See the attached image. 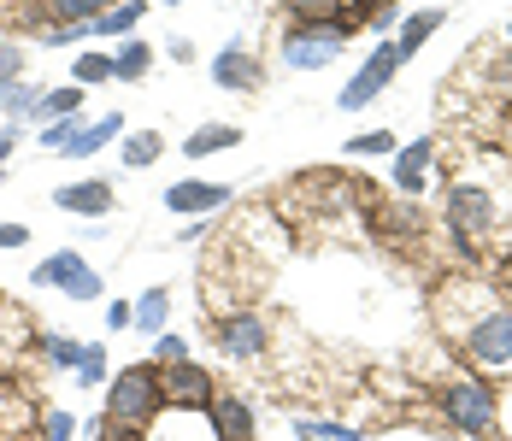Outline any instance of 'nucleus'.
<instances>
[{"label": "nucleus", "instance_id": "4", "mask_svg": "<svg viewBox=\"0 0 512 441\" xmlns=\"http://www.w3.org/2000/svg\"><path fill=\"white\" fill-rule=\"evenodd\" d=\"M465 353H471L477 371H507L512 365V306L489 312V318H477L471 336H465Z\"/></svg>", "mask_w": 512, "mask_h": 441}, {"label": "nucleus", "instance_id": "35", "mask_svg": "<svg viewBox=\"0 0 512 441\" xmlns=\"http://www.w3.org/2000/svg\"><path fill=\"white\" fill-rule=\"evenodd\" d=\"M18 65H24V53L0 42V89H6V83H18Z\"/></svg>", "mask_w": 512, "mask_h": 441}, {"label": "nucleus", "instance_id": "30", "mask_svg": "<svg viewBox=\"0 0 512 441\" xmlns=\"http://www.w3.org/2000/svg\"><path fill=\"white\" fill-rule=\"evenodd\" d=\"M348 153H354V159H365V153H395V136H389V130H371V136H354V142H348Z\"/></svg>", "mask_w": 512, "mask_h": 441}, {"label": "nucleus", "instance_id": "26", "mask_svg": "<svg viewBox=\"0 0 512 441\" xmlns=\"http://www.w3.org/2000/svg\"><path fill=\"white\" fill-rule=\"evenodd\" d=\"M42 353H48L53 365H83V353H89V347H83V342H65V336H48V342H42Z\"/></svg>", "mask_w": 512, "mask_h": 441}, {"label": "nucleus", "instance_id": "14", "mask_svg": "<svg viewBox=\"0 0 512 441\" xmlns=\"http://www.w3.org/2000/svg\"><path fill=\"white\" fill-rule=\"evenodd\" d=\"M59 212H77V218H101L106 206H112V189L106 183H65L59 195H53Z\"/></svg>", "mask_w": 512, "mask_h": 441}, {"label": "nucleus", "instance_id": "17", "mask_svg": "<svg viewBox=\"0 0 512 441\" xmlns=\"http://www.w3.org/2000/svg\"><path fill=\"white\" fill-rule=\"evenodd\" d=\"M148 65H154V53H148L142 36H130L124 48L112 53V77H118V83H142V77H148Z\"/></svg>", "mask_w": 512, "mask_h": 441}, {"label": "nucleus", "instance_id": "1", "mask_svg": "<svg viewBox=\"0 0 512 441\" xmlns=\"http://www.w3.org/2000/svg\"><path fill=\"white\" fill-rule=\"evenodd\" d=\"M159 412H165V400H159V365L154 359L124 365V371L112 377V389H106V418H112V424H136V430H148Z\"/></svg>", "mask_w": 512, "mask_h": 441}, {"label": "nucleus", "instance_id": "36", "mask_svg": "<svg viewBox=\"0 0 512 441\" xmlns=\"http://www.w3.org/2000/svg\"><path fill=\"white\" fill-rule=\"evenodd\" d=\"M106 324H112V330H130V300H112V306H106Z\"/></svg>", "mask_w": 512, "mask_h": 441}, {"label": "nucleus", "instance_id": "37", "mask_svg": "<svg viewBox=\"0 0 512 441\" xmlns=\"http://www.w3.org/2000/svg\"><path fill=\"white\" fill-rule=\"evenodd\" d=\"M24 242H30L24 224H0V247H24Z\"/></svg>", "mask_w": 512, "mask_h": 441}, {"label": "nucleus", "instance_id": "15", "mask_svg": "<svg viewBox=\"0 0 512 441\" xmlns=\"http://www.w3.org/2000/svg\"><path fill=\"white\" fill-rule=\"evenodd\" d=\"M224 200H230L224 183H171V189H165V206H171V212H212V206H224Z\"/></svg>", "mask_w": 512, "mask_h": 441}, {"label": "nucleus", "instance_id": "33", "mask_svg": "<svg viewBox=\"0 0 512 441\" xmlns=\"http://www.w3.org/2000/svg\"><path fill=\"white\" fill-rule=\"evenodd\" d=\"M171 359H189V342H183V336H159L154 365H171Z\"/></svg>", "mask_w": 512, "mask_h": 441}, {"label": "nucleus", "instance_id": "16", "mask_svg": "<svg viewBox=\"0 0 512 441\" xmlns=\"http://www.w3.org/2000/svg\"><path fill=\"white\" fill-rule=\"evenodd\" d=\"M165 318H171V294H165V289H148L142 300H130V324H136V330L159 336V330H165Z\"/></svg>", "mask_w": 512, "mask_h": 441}, {"label": "nucleus", "instance_id": "32", "mask_svg": "<svg viewBox=\"0 0 512 441\" xmlns=\"http://www.w3.org/2000/svg\"><path fill=\"white\" fill-rule=\"evenodd\" d=\"M71 136H77V118H53L48 130H42V142H48V147H53V153H59V147L71 142Z\"/></svg>", "mask_w": 512, "mask_h": 441}, {"label": "nucleus", "instance_id": "23", "mask_svg": "<svg viewBox=\"0 0 512 441\" xmlns=\"http://www.w3.org/2000/svg\"><path fill=\"white\" fill-rule=\"evenodd\" d=\"M159 136H148V130H142V136H124V165H154L159 159Z\"/></svg>", "mask_w": 512, "mask_h": 441}, {"label": "nucleus", "instance_id": "34", "mask_svg": "<svg viewBox=\"0 0 512 441\" xmlns=\"http://www.w3.org/2000/svg\"><path fill=\"white\" fill-rule=\"evenodd\" d=\"M336 6H342V0H289V12H295V18H330Z\"/></svg>", "mask_w": 512, "mask_h": 441}, {"label": "nucleus", "instance_id": "24", "mask_svg": "<svg viewBox=\"0 0 512 441\" xmlns=\"http://www.w3.org/2000/svg\"><path fill=\"white\" fill-rule=\"evenodd\" d=\"M0 106L18 118V112H36V106H42V95H36L30 83H6V89H0Z\"/></svg>", "mask_w": 512, "mask_h": 441}, {"label": "nucleus", "instance_id": "40", "mask_svg": "<svg viewBox=\"0 0 512 441\" xmlns=\"http://www.w3.org/2000/svg\"><path fill=\"white\" fill-rule=\"evenodd\" d=\"M0 36H6V18H0Z\"/></svg>", "mask_w": 512, "mask_h": 441}, {"label": "nucleus", "instance_id": "20", "mask_svg": "<svg viewBox=\"0 0 512 441\" xmlns=\"http://www.w3.org/2000/svg\"><path fill=\"white\" fill-rule=\"evenodd\" d=\"M142 12H148V0H124V6H106L101 18L89 24V36H124V30H136V24H142Z\"/></svg>", "mask_w": 512, "mask_h": 441}, {"label": "nucleus", "instance_id": "28", "mask_svg": "<svg viewBox=\"0 0 512 441\" xmlns=\"http://www.w3.org/2000/svg\"><path fill=\"white\" fill-rule=\"evenodd\" d=\"M71 436H77V418L48 406V418H42V441H71Z\"/></svg>", "mask_w": 512, "mask_h": 441}, {"label": "nucleus", "instance_id": "25", "mask_svg": "<svg viewBox=\"0 0 512 441\" xmlns=\"http://www.w3.org/2000/svg\"><path fill=\"white\" fill-rule=\"evenodd\" d=\"M77 100H83V89H53V95H42V118H71L77 112Z\"/></svg>", "mask_w": 512, "mask_h": 441}, {"label": "nucleus", "instance_id": "18", "mask_svg": "<svg viewBox=\"0 0 512 441\" xmlns=\"http://www.w3.org/2000/svg\"><path fill=\"white\" fill-rule=\"evenodd\" d=\"M236 142H242L236 124H206V130H195V136L183 142V153H189V159H212V153H224V147H236Z\"/></svg>", "mask_w": 512, "mask_h": 441}, {"label": "nucleus", "instance_id": "27", "mask_svg": "<svg viewBox=\"0 0 512 441\" xmlns=\"http://www.w3.org/2000/svg\"><path fill=\"white\" fill-rule=\"evenodd\" d=\"M77 383H83V389L106 383V347H89V353H83V365H77Z\"/></svg>", "mask_w": 512, "mask_h": 441}, {"label": "nucleus", "instance_id": "13", "mask_svg": "<svg viewBox=\"0 0 512 441\" xmlns=\"http://www.w3.org/2000/svg\"><path fill=\"white\" fill-rule=\"evenodd\" d=\"M212 83L218 89H259V59L254 53H242V48H224L218 59H212Z\"/></svg>", "mask_w": 512, "mask_h": 441}, {"label": "nucleus", "instance_id": "10", "mask_svg": "<svg viewBox=\"0 0 512 441\" xmlns=\"http://www.w3.org/2000/svg\"><path fill=\"white\" fill-rule=\"evenodd\" d=\"M430 165H436V142L430 136H418L395 153V189L401 195H424V183H430Z\"/></svg>", "mask_w": 512, "mask_h": 441}, {"label": "nucleus", "instance_id": "19", "mask_svg": "<svg viewBox=\"0 0 512 441\" xmlns=\"http://www.w3.org/2000/svg\"><path fill=\"white\" fill-rule=\"evenodd\" d=\"M436 30H442V12H436V6H430V12H412V18H401V42H395V53H401V59H407V53H418L430 36H436Z\"/></svg>", "mask_w": 512, "mask_h": 441}, {"label": "nucleus", "instance_id": "9", "mask_svg": "<svg viewBox=\"0 0 512 441\" xmlns=\"http://www.w3.org/2000/svg\"><path fill=\"white\" fill-rule=\"evenodd\" d=\"M206 424H212V436L218 441H254V406L236 400V394H212Z\"/></svg>", "mask_w": 512, "mask_h": 441}, {"label": "nucleus", "instance_id": "29", "mask_svg": "<svg viewBox=\"0 0 512 441\" xmlns=\"http://www.w3.org/2000/svg\"><path fill=\"white\" fill-rule=\"evenodd\" d=\"M106 77H112V59L106 53H83L77 59V83H106Z\"/></svg>", "mask_w": 512, "mask_h": 441}, {"label": "nucleus", "instance_id": "31", "mask_svg": "<svg viewBox=\"0 0 512 441\" xmlns=\"http://www.w3.org/2000/svg\"><path fill=\"white\" fill-rule=\"evenodd\" d=\"M95 441H148V430H136V424H112V418H106L101 430H95Z\"/></svg>", "mask_w": 512, "mask_h": 441}, {"label": "nucleus", "instance_id": "42", "mask_svg": "<svg viewBox=\"0 0 512 441\" xmlns=\"http://www.w3.org/2000/svg\"><path fill=\"white\" fill-rule=\"evenodd\" d=\"M348 441H359V436H348Z\"/></svg>", "mask_w": 512, "mask_h": 441}, {"label": "nucleus", "instance_id": "21", "mask_svg": "<svg viewBox=\"0 0 512 441\" xmlns=\"http://www.w3.org/2000/svg\"><path fill=\"white\" fill-rule=\"evenodd\" d=\"M101 12H106V0H48L53 24H95Z\"/></svg>", "mask_w": 512, "mask_h": 441}, {"label": "nucleus", "instance_id": "8", "mask_svg": "<svg viewBox=\"0 0 512 441\" xmlns=\"http://www.w3.org/2000/svg\"><path fill=\"white\" fill-rule=\"evenodd\" d=\"M448 224H454V236H483L489 224H495V200L483 195V189H471V183H454L448 189Z\"/></svg>", "mask_w": 512, "mask_h": 441}, {"label": "nucleus", "instance_id": "2", "mask_svg": "<svg viewBox=\"0 0 512 441\" xmlns=\"http://www.w3.org/2000/svg\"><path fill=\"white\" fill-rule=\"evenodd\" d=\"M348 42V24L342 18H301L289 36H283V65L289 71H324Z\"/></svg>", "mask_w": 512, "mask_h": 441}, {"label": "nucleus", "instance_id": "41", "mask_svg": "<svg viewBox=\"0 0 512 441\" xmlns=\"http://www.w3.org/2000/svg\"><path fill=\"white\" fill-rule=\"evenodd\" d=\"M165 6H177V0H165Z\"/></svg>", "mask_w": 512, "mask_h": 441}, {"label": "nucleus", "instance_id": "12", "mask_svg": "<svg viewBox=\"0 0 512 441\" xmlns=\"http://www.w3.org/2000/svg\"><path fill=\"white\" fill-rule=\"evenodd\" d=\"M118 136H124V118H118V112H106V118H95V124H77V136L59 147V153H65V159H89V153L112 147Z\"/></svg>", "mask_w": 512, "mask_h": 441}, {"label": "nucleus", "instance_id": "5", "mask_svg": "<svg viewBox=\"0 0 512 441\" xmlns=\"http://www.w3.org/2000/svg\"><path fill=\"white\" fill-rule=\"evenodd\" d=\"M36 283L42 289H65L71 300H101V271H89V259L71 253V247H59V253H48L36 265Z\"/></svg>", "mask_w": 512, "mask_h": 441}, {"label": "nucleus", "instance_id": "38", "mask_svg": "<svg viewBox=\"0 0 512 441\" xmlns=\"http://www.w3.org/2000/svg\"><path fill=\"white\" fill-rule=\"evenodd\" d=\"M389 24H395V0H383V6L371 12V30H389Z\"/></svg>", "mask_w": 512, "mask_h": 441}, {"label": "nucleus", "instance_id": "7", "mask_svg": "<svg viewBox=\"0 0 512 441\" xmlns=\"http://www.w3.org/2000/svg\"><path fill=\"white\" fill-rule=\"evenodd\" d=\"M159 400H165V406H183V412H206V406H212V377H206V365H183V359L159 365Z\"/></svg>", "mask_w": 512, "mask_h": 441}, {"label": "nucleus", "instance_id": "39", "mask_svg": "<svg viewBox=\"0 0 512 441\" xmlns=\"http://www.w3.org/2000/svg\"><path fill=\"white\" fill-rule=\"evenodd\" d=\"M507 53H512V24H507Z\"/></svg>", "mask_w": 512, "mask_h": 441}, {"label": "nucleus", "instance_id": "11", "mask_svg": "<svg viewBox=\"0 0 512 441\" xmlns=\"http://www.w3.org/2000/svg\"><path fill=\"white\" fill-rule=\"evenodd\" d=\"M218 347H224L230 359H259V353H265V324H259L254 312H230V318L218 324Z\"/></svg>", "mask_w": 512, "mask_h": 441}, {"label": "nucleus", "instance_id": "3", "mask_svg": "<svg viewBox=\"0 0 512 441\" xmlns=\"http://www.w3.org/2000/svg\"><path fill=\"white\" fill-rule=\"evenodd\" d=\"M442 412H448V424L465 430V436H489V430L501 424V412H495V389H489L483 377H460V383H448V389H442Z\"/></svg>", "mask_w": 512, "mask_h": 441}, {"label": "nucleus", "instance_id": "22", "mask_svg": "<svg viewBox=\"0 0 512 441\" xmlns=\"http://www.w3.org/2000/svg\"><path fill=\"white\" fill-rule=\"evenodd\" d=\"M295 436H301V441H348L354 430H348V424H330V418H301V424H295Z\"/></svg>", "mask_w": 512, "mask_h": 441}, {"label": "nucleus", "instance_id": "6", "mask_svg": "<svg viewBox=\"0 0 512 441\" xmlns=\"http://www.w3.org/2000/svg\"><path fill=\"white\" fill-rule=\"evenodd\" d=\"M395 71H401V53H395V42H383V48H377V53H371V59H365V65L354 71V83L336 95V106H342V112H359V106H371V100H377L383 89H389V83H395Z\"/></svg>", "mask_w": 512, "mask_h": 441}]
</instances>
